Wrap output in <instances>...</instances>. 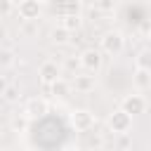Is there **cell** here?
Returning <instances> with one entry per match:
<instances>
[{
    "instance_id": "obj_1",
    "label": "cell",
    "mask_w": 151,
    "mask_h": 151,
    "mask_svg": "<svg viewBox=\"0 0 151 151\" xmlns=\"http://www.w3.org/2000/svg\"><path fill=\"white\" fill-rule=\"evenodd\" d=\"M125 47V38L118 33V31H109L104 38H101V52L104 54H111V57H118Z\"/></svg>"
},
{
    "instance_id": "obj_2",
    "label": "cell",
    "mask_w": 151,
    "mask_h": 151,
    "mask_svg": "<svg viewBox=\"0 0 151 151\" xmlns=\"http://www.w3.org/2000/svg\"><path fill=\"white\" fill-rule=\"evenodd\" d=\"M109 127H111L116 134H127L130 127H132V116H130L127 111L118 109V111H113V113L109 116Z\"/></svg>"
},
{
    "instance_id": "obj_3",
    "label": "cell",
    "mask_w": 151,
    "mask_h": 151,
    "mask_svg": "<svg viewBox=\"0 0 151 151\" xmlns=\"http://www.w3.org/2000/svg\"><path fill=\"white\" fill-rule=\"evenodd\" d=\"M120 109H123V111H127L130 116L144 113V109H146V99H144L142 94H127V97L120 101Z\"/></svg>"
},
{
    "instance_id": "obj_4",
    "label": "cell",
    "mask_w": 151,
    "mask_h": 151,
    "mask_svg": "<svg viewBox=\"0 0 151 151\" xmlns=\"http://www.w3.org/2000/svg\"><path fill=\"white\" fill-rule=\"evenodd\" d=\"M71 123H73V127H76L78 132H87V130H92V127H94V116H92L90 111L80 109V111H73Z\"/></svg>"
},
{
    "instance_id": "obj_5",
    "label": "cell",
    "mask_w": 151,
    "mask_h": 151,
    "mask_svg": "<svg viewBox=\"0 0 151 151\" xmlns=\"http://www.w3.org/2000/svg\"><path fill=\"white\" fill-rule=\"evenodd\" d=\"M85 71H97L101 66V52L99 50H85L80 54V61H78Z\"/></svg>"
},
{
    "instance_id": "obj_6",
    "label": "cell",
    "mask_w": 151,
    "mask_h": 151,
    "mask_svg": "<svg viewBox=\"0 0 151 151\" xmlns=\"http://www.w3.org/2000/svg\"><path fill=\"white\" fill-rule=\"evenodd\" d=\"M61 71H59V64L57 61H45L42 66H40V80L45 83V85H52L54 80H59L61 76H59Z\"/></svg>"
},
{
    "instance_id": "obj_7",
    "label": "cell",
    "mask_w": 151,
    "mask_h": 151,
    "mask_svg": "<svg viewBox=\"0 0 151 151\" xmlns=\"http://www.w3.org/2000/svg\"><path fill=\"white\" fill-rule=\"evenodd\" d=\"M24 113L28 116V118H42L45 113H47V101L45 99H28L26 101V106H24Z\"/></svg>"
},
{
    "instance_id": "obj_8",
    "label": "cell",
    "mask_w": 151,
    "mask_h": 151,
    "mask_svg": "<svg viewBox=\"0 0 151 151\" xmlns=\"http://www.w3.org/2000/svg\"><path fill=\"white\" fill-rule=\"evenodd\" d=\"M19 14H21V19H38L40 0H19Z\"/></svg>"
},
{
    "instance_id": "obj_9",
    "label": "cell",
    "mask_w": 151,
    "mask_h": 151,
    "mask_svg": "<svg viewBox=\"0 0 151 151\" xmlns=\"http://www.w3.org/2000/svg\"><path fill=\"white\" fill-rule=\"evenodd\" d=\"M132 83H134L137 90H146V87H151V71L137 68V73L132 76Z\"/></svg>"
},
{
    "instance_id": "obj_10",
    "label": "cell",
    "mask_w": 151,
    "mask_h": 151,
    "mask_svg": "<svg viewBox=\"0 0 151 151\" xmlns=\"http://www.w3.org/2000/svg\"><path fill=\"white\" fill-rule=\"evenodd\" d=\"M73 87H76L78 92H90V90H94V76H76Z\"/></svg>"
},
{
    "instance_id": "obj_11",
    "label": "cell",
    "mask_w": 151,
    "mask_h": 151,
    "mask_svg": "<svg viewBox=\"0 0 151 151\" xmlns=\"http://www.w3.org/2000/svg\"><path fill=\"white\" fill-rule=\"evenodd\" d=\"M47 87L52 90V94H54V97H66V94L71 92V85H68V83H66L64 78L54 80V83H52V85H47Z\"/></svg>"
},
{
    "instance_id": "obj_12",
    "label": "cell",
    "mask_w": 151,
    "mask_h": 151,
    "mask_svg": "<svg viewBox=\"0 0 151 151\" xmlns=\"http://www.w3.org/2000/svg\"><path fill=\"white\" fill-rule=\"evenodd\" d=\"M134 66L137 68H144V71H151V50H142L134 59Z\"/></svg>"
},
{
    "instance_id": "obj_13",
    "label": "cell",
    "mask_w": 151,
    "mask_h": 151,
    "mask_svg": "<svg viewBox=\"0 0 151 151\" xmlns=\"http://www.w3.org/2000/svg\"><path fill=\"white\" fill-rule=\"evenodd\" d=\"M68 35H71V31H68L66 26H61V24H59V28H54V31H52V40H54L57 45L68 42Z\"/></svg>"
},
{
    "instance_id": "obj_14",
    "label": "cell",
    "mask_w": 151,
    "mask_h": 151,
    "mask_svg": "<svg viewBox=\"0 0 151 151\" xmlns=\"http://www.w3.org/2000/svg\"><path fill=\"white\" fill-rule=\"evenodd\" d=\"M9 125H12L14 132H21V130H26V125H28V116H26V113H24V116H14Z\"/></svg>"
},
{
    "instance_id": "obj_15",
    "label": "cell",
    "mask_w": 151,
    "mask_h": 151,
    "mask_svg": "<svg viewBox=\"0 0 151 151\" xmlns=\"http://www.w3.org/2000/svg\"><path fill=\"white\" fill-rule=\"evenodd\" d=\"M61 26H66L68 31H73V28H78V26H80V17H78V14H66V17H64V21H61Z\"/></svg>"
},
{
    "instance_id": "obj_16",
    "label": "cell",
    "mask_w": 151,
    "mask_h": 151,
    "mask_svg": "<svg viewBox=\"0 0 151 151\" xmlns=\"http://www.w3.org/2000/svg\"><path fill=\"white\" fill-rule=\"evenodd\" d=\"M2 97H5L7 101H17V99H19V90H17L14 85H7V87L2 90Z\"/></svg>"
},
{
    "instance_id": "obj_17",
    "label": "cell",
    "mask_w": 151,
    "mask_h": 151,
    "mask_svg": "<svg viewBox=\"0 0 151 151\" xmlns=\"http://www.w3.org/2000/svg\"><path fill=\"white\" fill-rule=\"evenodd\" d=\"M12 61H14V54H12L9 50H2V52H0V66H9Z\"/></svg>"
},
{
    "instance_id": "obj_18",
    "label": "cell",
    "mask_w": 151,
    "mask_h": 151,
    "mask_svg": "<svg viewBox=\"0 0 151 151\" xmlns=\"http://www.w3.org/2000/svg\"><path fill=\"white\" fill-rule=\"evenodd\" d=\"M12 12V0H0V17H7Z\"/></svg>"
},
{
    "instance_id": "obj_19",
    "label": "cell",
    "mask_w": 151,
    "mask_h": 151,
    "mask_svg": "<svg viewBox=\"0 0 151 151\" xmlns=\"http://www.w3.org/2000/svg\"><path fill=\"white\" fill-rule=\"evenodd\" d=\"M24 33H35V26H33V19H26V26H24Z\"/></svg>"
},
{
    "instance_id": "obj_20",
    "label": "cell",
    "mask_w": 151,
    "mask_h": 151,
    "mask_svg": "<svg viewBox=\"0 0 151 151\" xmlns=\"http://www.w3.org/2000/svg\"><path fill=\"white\" fill-rule=\"evenodd\" d=\"M7 35V31H5V26H0V38H5Z\"/></svg>"
},
{
    "instance_id": "obj_21",
    "label": "cell",
    "mask_w": 151,
    "mask_h": 151,
    "mask_svg": "<svg viewBox=\"0 0 151 151\" xmlns=\"http://www.w3.org/2000/svg\"><path fill=\"white\" fill-rule=\"evenodd\" d=\"M5 87H7V83H5V80H0V92H2Z\"/></svg>"
},
{
    "instance_id": "obj_22",
    "label": "cell",
    "mask_w": 151,
    "mask_h": 151,
    "mask_svg": "<svg viewBox=\"0 0 151 151\" xmlns=\"http://www.w3.org/2000/svg\"><path fill=\"white\" fill-rule=\"evenodd\" d=\"M149 35H151V26H149Z\"/></svg>"
},
{
    "instance_id": "obj_23",
    "label": "cell",
    "mask_w": 151,
    "mask_h": 151,
    "mask_svg": "<svg viewBox=\"0 0 151 151\" xmlns=\"http://www.w3.org/2000/svg\"><path fill=\"white\" fill-rule=\"evenodd\" d=\"M40 2H50V0H40Z\"/></svg>"
}]
</instances>
